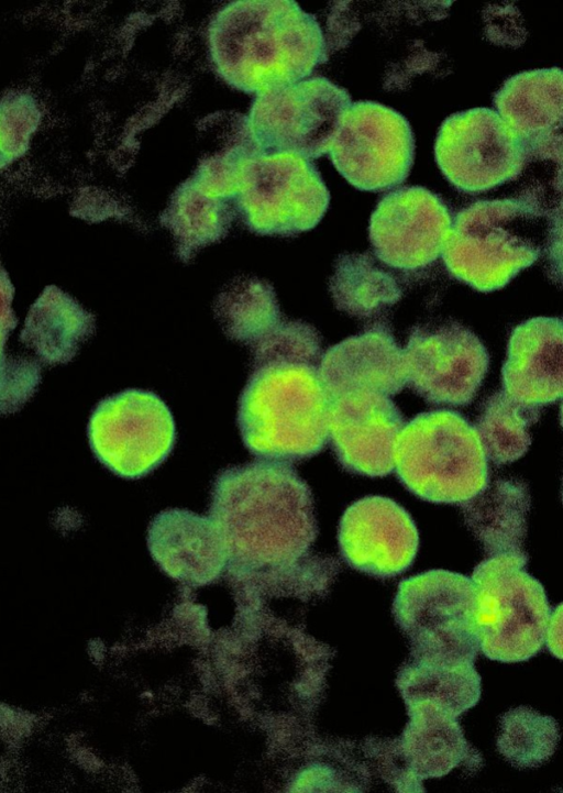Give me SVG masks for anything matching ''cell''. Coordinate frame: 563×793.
<instances>
[{
	"label": "cell",
	"mask_w": 563,
	"mask_h": 793,
	"mask_svg": "<svg viewBox=\"0 0 563 793\" xmlns=\"http://www.w3.org/2000/svg\"><path fill=\"white\" fill-rule=\"evenodd\" d=\"M230 561L269 569L301 560L318 535L310 487L284 462L260 460L223 470L209 516Z\"/></svg>",
	"instance_id": "obj_1"
},
{
	"label": "cell",
	"mask_w": 563,
	"mask_h": 793,
	"mask_svg": "<svg viewBox=\"0 0 563 793\" xmlns=\"http://www.w3.org/2000/svg\"><path fill=\"white\" fill-rule=\"evenodd\" d=\"M208 37L218 74L246 93L303 80L330 54L317 18L292 0L231 2L212 19Z\"/></svg>",
	"instance_id": "obj_2"
},
{
	"label": "cell",
	"mask_w": 563,
	"mask_h": 793,
	"mask_svg": "<svg viewBox=\"0 0 563 793\" xmlns=\"http://www.w3.org/2000/svg\"><path fill=\"white\" fill-rule=\"evenodd\" d=\"M318 367L280 361L254 365L238 409L241 437L253 455L287 463L325 447L330 397Z\"/></svg>",
	"instance_id": "obj_3"
},
{
	"label": "cell",
	"mask_w": 563,
	"mask_h": 793,
	"mask_svg": "<svg viewBox=\"0 0 563 793\" xmlns=\"http://www.w3.org/2000/svg\"><path fill=\"white\" fill-rule=\"evenodd\" d=\"M543 219L519 196L466 206L455 214L442 252L448 272L478 291L503 288L541 255Z\"/></svg>",
	"instance_id": "obj_4"
},
{
	"label": "cell",
	"mask_w": 563,
	"mask_h": 793,
	"mask_svg": "<svg viewBox=\"0 0 563 793\" xmlns=\"http://www.w3.org/2000/svg\"><path fill=\"white\" fill-rule=\"evenodd\" d=\"M394 462L402 485L434 504H462L489 482L487 458L475 427L452 410L421 412L405 425Z\"/></svg>",
	"instance_id": "obj_5"
},
{
	"label": "cell",
	"mask_w": 563,
	"mask_h": 793,
	"mask_svg": "<svg viewBox=\"0 0 563 793\" xmlns=\"http://www.w3.org/2000/svg\"><path fill=\"white\" fill-rule=\"evenodd\" d=\"M528 554L488 557L472 574L474 621L483 654L523 662L545 645L551 608L542 584L526 571Z\"/></svg>",
	"instance_id": "obj_6"
},
{
	"label": "cell",
	"mask_w": 563,
	"mask_h": 793,
	"mask_svg": "<svg viewBox=\"0 0 563 793\" xmlns=\"http://www.w3.org/2000/svg\"><path fill=\"white\" fill-rule=\"evenodd\" d=\"M472 579L431 570L404 580L393 612L411 643V659L474 663L479 642Z\"/></svg>",
	"instance_id": "obj_7"
},
{
	"label": "cell",
	"mask_w": 563,
	"mask_h": 793,
	"mask_svg": "<svg viewBox=\"0 0 563 793\" xmlns=\"http://www.w3.org/2000/svg\"><path fill=\"white\" fill-rule=\"evenodd\" d=\"M236 207L261 235L294 236L325 214L330 192L317 167L292 153L260 154L243 167Z\"/></svg>",
	"instance_id": "obj_8"
},
{
	"label": "cell",
	"mask_w": 563,
	"mask_h": 793,
	"mask_svg": "<svg viewBox=\"0 0 563 793\" xmlns=\"http://www.w3.org/2000/svg\"><path fill=\"white\" fill-rule=\"evenodd\" d=\"M350 93L323 76L265 91L254 98L249 122L263 154L318 158L329 153Z\"/></svg>",
	"instance_id": "obj_9"
},
{
	"label": "cell",
	"mask_w": 563,
	"mask_h": 793,
	"mask_svg": "<svg viewBox=\"0 0 563 793\" xmlns=\"http://www.w3.org/2000/svg\"><path fill=\"white\" fill-rule=\"evenodd\" d=\"M329 156L353 187L384 191L406 180L415 159L408 120L376 101L360 100L342 114Z\"/></svg>",
	"instance_id": "obj_10"
},
{
	"label": "cell",
	"mask_w": 563,
	"mask_h": 793,
	"mask_svg": "<svg viewBox=\"0 0 563 793\" xmlns=\"http://www.w3.org/2000/svg\"><path fill=\"white\" fill-rule=\"evenodd\" d=\"M434 157L446 180L466 194L514 180L529 163L515 131L496 110L484 107L455 112L442 122Z\"/></svg>",
	"instance_id": "obj_11"
},
{
	"label": "cell",
	"mask_w": 563,
	"mask_h": 793,
	"mask_svg": "<svg viewBox=\"0 0 563 793\" xmlns=\"http://www.w3.org/2000/svg\"><path fill=\"white\" fill-rule=\"evenodd\" d=\"M176 432L164 401L151 392L129 389L98 404L88 425L95 456L125 478L142 477L170 453Z\"/></svg>",
	"instance_id": "obj_12"
},
{
	"label": "cell",
	"mask_w": 563,
	"mask_h": 793,
	"mask_svg": "<svg viewBox=\"0 0 563 793\" xmlns=\"http://www.w3.org/2000/svg\"><path fill=\"white\" fill-rule=\"evenodd\" d=\"M404 354L409 386L433 405L472 403L489 366L482 341L457 322L415 327Z\"/></svg>",
	"instance_id": "obj_13"
},
{
	"label": "cell",
	"mask_w": 563,
	"mask_h": 793,
	"mask_svg": "<svg viewBox=\"0 0 563 793\" xmlns=\"http://www.w3.org/2000/svg\"><path fill=\"white\" fill-rule=\"evenodd\" d=\"M452 222L440 196L421 186H405L377 202L368 238L380 263L399 271H418L442 254Z\"/></svg>",
	"instance_id": "obj_14"
},
{
	"label": "cell",
	"mask_w": 563,
	"mask_h": 793,
	"mask_svg": "<svg viewBox=\"0 0 563 793\" xmlns=\"http://www.w3.org/2000/svg\"><path fill=\"white\" fill-rule=\"evenodd\" d=\"M404 426L389 396L354 392L330 399L329 439L339 462L351 473L368 477L390 474Z\"/></svg>",
	"instance_id": "obj_15"
},
{
	"label": "cell",
	"mask_w": 563,
	"mask_h": 793,
	"mask_svg": "<svg viewBox=\"0 0 563 793\" xmlns=\"http://www.w3.org/2000/svg\"><path fill=\"white\" fill-rule=\"evenodd\" d=\"M341 554L352 568L380 577L404 572L419 547L408 511L384 496H366L343 513L338 532Z\"/></svg>",
	"instance_id": "obj_16"
},
{
	"label": "cell",
	"mask_w": 563,
	"mask_h": 793,
	"mask_svg": "<svg viewBox=\"0 0 563 793\" xmlns=\"http://www.w3.org/2000/svg\"><path fill=\"white\" fill-rule=\"evenodd\" d=\"M493 102L521 140L529 162L549 163L563 178V69L516 74L494 93Z\"/></svg>",
	"instance_id": "obj_17"
},
{
	"label": "cell",
	"mask_w": 563,
	"mask_h": 793,
	"mask_svg": "<svg viewBox=\"0 0 563 793\" xmlns=\"http://www.w3.org/2000/svg\"><path fill=\"white\" fill-rule=\"evenodd\" d=\"M318 371L330 399L354 392L390 397L408 384L404 350L383 323L329 348Z\"/></svg>",
	"instance_id": "obj_18"
},
{
	"label": "cell",
	"mask_w": 563,
	"mask_h": 793,
	"mask_svg": "<svg viewBox=\"0 0 563 793\" xmlns=\"http://www.w3.org/2000/svg\"><path fill=\"white\" fill-rule=\"evenodd\" d=\"M503 390L541 408L563 398V320L536 317L511 332L501 368Z\"/></svg>",
	"instance_id": "obj_19"
},
{
	"label": "cell",
	"mask_w": 563,
	"mask_h": 793,
	"mask_svg": "<svg viewBox=\"0 0 563 793\" xmlns=\"http://www.w3.org/2000/svg\"><path fill=\"white\" fill-rule=\"evenodd\" d=\"M147 543L153 559L170 577L195 586L218 579L230 562L212 519L188 510L158 514L148 527Z\"/></svg>",
	"instance_id": "obj_20"
},
{
	"label": "cell",
	"mask_w": 563,
	"mask_h": 793,
	"mask_svg": "<svg viewBox=\"0 0 563 793\" xmlns=\"http://www.w3.org/2000/svg\"><path fill=\"white\" fill-rule=\"evenodd\" d=\"M465 525L488 557L526 553L530 494L525 482L497 478L461 504Z\"/></svg>",
	"instance_id": "obj_21"
},
{
	"label": "cell",
	"mask_w": 563,
	"mask_h": 793,
	"mask_svg": "<svg viewBox=\"0 0 563 793\" xmlns=\"http://www.w3.org/2000/svg\"><path fill=\"white\" fill-rule=\"evenodd\" d=\"M408 708L404 751L418 775L443 777L461 764L475 771L483 766L482 755L466 741L457 716L429 703Z\"/></svg>",
	"instance_id": "obj_22"
},
{
	"label": "cell",
	"mask_w": 563,
	"mask_h": 793,
	"mask_svg": "<svg viewBox=\"0 0 563 793\" xmlns=\"http://www.w3.org/2000/svg\"><path fill=\"white\" fill-rule=\"evenodd\" d=\"M329 290L340 311L367 320L396 305L402 289L369 253L341 254L334 262Z\"/></svg>",
	"instance_id": "obj_23"
},
{
	"label": "cell",
	"mask_w": 563,
	"mask_h": 793,
	"mask_svg": "<svg viewBox=\"0 0 563 793\" xmlns=\"http://www.w3.org/2000/svg\"><path fill=\"white\" fill-rule=\"evenodd\" d=\"M399 691L407 706L429 703L460 716L481 698V676L474 663L411 659L399 672Z\"/></svg>",
	"instance_id": "obj_24"
},
{
	"label": "cell",
	"mask_w": 563,
	"mask_h": 793,
	"mask_svg": "<svg viewBox=\"0 0 563 793\" xmlns=\"http://www.w3.org/2000/svg\"><path fill=\"white\" fill-rule=\"evenodd\" d=\"M540 416V408L527 406L496 392L482 405L475 429L487 460L504 465L520 459L529 449V428Z\"/></svg>",
	"instance_id": "obj_25"
},
{
	"label": "cell",
	"mask_w": 563,
	"mask_h": 793,
	"mask_svg": "<svg viewBox=\"0 0 563 793\" xmlns=\"http://www.w3.org/2000/svg\"><path fill=\"white\" fill-rule=\"evenodd\" d=\"M218 307L228 335L251 348L283 320L273 286L255 277L232 283Z\"/></svg>",
	"instance_id": "obj_26"
},
{
	"label": "cell",
	"mask_w": 563,
	"mask_h": 793,
	"mask_svg": "<svg viewBox=\"0 0 563 793\" xmlns=\"http://www.w3.org/2000/svg\"><path fill=\"white\" fill-rule=\"evenodd\" d=\"M560 739V727L552 716L521 705L500 717L496 748L512 767L534 769L554 755Z\"/></svg>",
	"instance_id": "obj_27"
},
{
	"label": "cell",
	"mask_w": 563,
	"mask_h": 793,
	"mask_svg": "<svg viewBox=\"0 0 563 793\" xmlns=\"http://www.w3.org/2000/svg\"><path fill=\"white\" fill-rule=\"evenodd\" d=\"M60 295L55 307L44 306L40 299L23 331L25 342L49 363L68 361L89 329L88 313L68 296L58 305Z\"/></svg>",
	"instance_id": "obj_28"
},
{
	"label": "cell",
	"mask_w": 563,
	"mask_h": 793,
	"mask_svg": "<svg viewBox=\"0 0 563 793\" xmlns=\"http://www.w3.org/2000/svg\"><path fill=\"white\" fill-rule=\"evenodd\" d=\"M252 350L254 365L279 361L319 365L322 357L319 332L301 320L283 319Z\"/></svg>",
	"instance_id": "obj_29"
},
{
	"label": "cell",
	"mask_w": 563,
	"mask_h": 793,
	"mask_svg": "<svg viewBox=\"0 0 563 793\" xmlns=\"http://www.w3.org/2000/svg\"><path fill=\"white\" fill-rule=\"evenodd\" d=\"M40 113L34 101L26 96L10 98L1 108L2 158L8 154L12 159L26 150L30 135L35 130Z\"/></svg>",
	"instance_id": "obj_30"
},
{
	"label": "cell",
	"mask_w": 563,
	"mask_h": 793,
	"mask_svg": "<svg viewBox=\"0 0 563 793\" xmlns=\"http://www.w3.org/2000/svg\"><path fill=\"white\" fill-rule=\"evenodd\" d=\"M543 254L548 277L563 286V196L545 216Z\"/></svg>",
	"instance_id": "obj_31"
},
{
	"label": "cell",
	"mask_w": 563,
	"mask_h": 793,
	"mask_svg": "<svg viewBox=\"0 0 563 793\" xmlns=\"http://www.w3.org/2000/svg\"><path fill=\"white\" fill-rule=\"evenodd\" d=\"M545 646L552 656L563 661V603L551 613L545 634Z\"/></svg>",
	"instance_id": "obj_32"
},
{
	"label": "cell",
	"mask_w": 563,
	"mask_h": 793,
	"mask_svg": "<svg viewBox=\"0 0 563 793\" xmlns=\"http://www.w3.org/2000/svg\"><path fill=\"white\" fill-rule=\"evenodd\" d=\"M560 421H561V426L563 428V403L561 405V410H560Z\"/></svg>",
	"instance_id": "obj_33"
},
{
	"label": "cell",
	"mask_w": 563,
	"mask_h": 793,
	"mask_svg": "<svg viewBox=\"0 0 563 793\" xmlns=\"http://www.w3.org/2000/svg\"><path fill=\"white\" fill-rule=\"evenodd\" d=\"M562 502H563V484H562Z\"/></svg>",
	"instance_id": "obj_34"
}]
</instances>
